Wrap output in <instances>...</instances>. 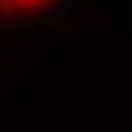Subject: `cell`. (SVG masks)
<instances>
[{"label": "cell", "mask_w": 132, "mask_h": 132, "mask_svg": "<svg viewBox=\"0 0 132 132\" xmlns=\"http://www.w3.org/2000/svg\"><path fill=\"white\" fill-rule=\"evenodd\" d=\"M68 0H0V21L9 26H26V21H43L55 9H64Z\"/></svg>", "instance_id": "1"}]
</instances>
